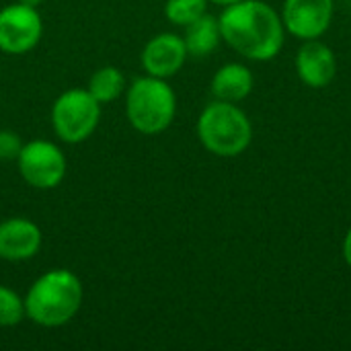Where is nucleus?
Segmentation results:
<instances>
[{"mask_svg": "<svg viewBox=\"0 0 351 351\" xmlns=\"http://www.w3.org/2000/svg\"><path fill=\"white\" fill-rule=\"evenodd\" d=\"M222 39L241 56L255 62L274 60L286 39L282 16L263 0H239L218 16Z\"/></svg>", "mask_w": 351, "mask_h": 351, "instance_id": "f257e3e1", "label": "nucleus"}, {"mask_svg": "<svg viewBox=\"0 0 351 351\" xmlns=\"http://www.w3.org/2000/svg\"><path fill=\"white\" fill-rule=\"evenodd\" d=\"M82 298V282L74 271L49 269L31 284L25 296L27 319L45 329L64 327L78 315Z\"/></svg>", "mask_w": 351, "mask_h": 351, "instance_id": "f03ea898", "label": "nucleus"}, {"mask_svg": "<svg viewBox=\"0 0 351 351\" xmlns=\"http://www.w3.org/2000/svg\"><path fill=\"white\" fill-rule=\"evenodd\" d=\"M177 113V95L167 78L140 76L125 88V115L130 125L146 136L165 132Z\"/></svg>", "mask_w": 351, "mask_h": 351, "instance_id": "7ed1b4c3", "label": "nucleus"}, {"mask_svg": "<svg viewBox=\"0 0 351 351\" xmlns=\"http://www.w3.org/2000/svg\"><path fill=\"white\" fill-rule=\"evenodd\" d=\"M197 138L202 146L222 158L243 154L253 140V125L243 109L228 101H212L197 119Z\"/></svg>", "mask_w": 351, "mask_h": 351, "instance_id": "20e7f679", "label": "nucleus"}, {"mask_svg": "<svg viewBox=\"0 0 351 351\" xmlns=\"http://www.w3.org/2000/svg\"><path fill=\"white\" fill-rule=\"evenodd\" d=\"M101 121V103L86 88H70L51 105V125L66 144L88 140Z\"/></svg>", "mask_w": 351, "mask_h": 351, "instance_id": "39448f33", "label": "nucleus"}, {"mask_svg": "<svg viewBox=\"0 0 351 351\" xmlns=\"http://www.w3.org/2000/svg\"><path fill=\"white\" fill-rule=\"evenodd\" d=\"M14 162L25 183L35 189L58 187L68 169L62 148L47 140H31L23 144V150Z\"/></svg>", "mask_w": 351, "mask_h": 351, "instance_id": "423d86ee", "label": "nucleus"}, {"mask_svg": "<svg viewBox=\"0 0 351 351\" xmlns=\"http://www.w3.org/2000/svg\"><path fill=\"white\" fill-rule=\"evenodd\" d=\"M41 35L43 21L37 8L14 2L0 10V49L4 53H27L39 43Z\"/></svg>", "mask_w": 351, "mask_h": 351, "instance_id": "0eeeda50", "label": "nucleus"}, {"mask_svg": "<svg viewBox=\"0 0 351 351\" xmlns=\"http://www.w3.org/2000/svg\"><path fill=\"white\" fill-rule=\"evenodd\" d=\"M335 0H286L282 21L298 39H319L331 25Z\"/></svg>", "mask_w": 351, "mask_h": 351, "instance_id": "6e6552de", "label": "nucleus"}, {"mask_svg": "<svg viewBox=\"0 0 351 351\" xmlns=\"http://www.w3.org/2000/svg\"><path fill=\"white\" fill-rule=\"evenodd\" d=\"M187 56L189 53L181 35L158 33L144 45L140 60L146 74L156 78H171L183 68Z\"/></svg>", "mask_w": 351, "mask_h": 351, "instance_id": "1a4fd4ad", "label": "nucleus"}, {"mask_svg": "<svg viewBox=\"0 0 351 351\" xmlns=\"http://www.w3.org/2000/svg\"><path fill=\"white\" fill-rule=\"evenodd\" d=\"M43 237L39 226L29 218H6L0 222V259L19 263L35 257Z\"/></svg>", "mask_w": 351, "mask_h": 351, "instance_id": "9d476101", "label": "nucleus"}, {"mask_svg": "<svg viewBox=\"0 0 351 351\" xmlns=\"http://www.w3.org/2000/svg\"><path fill=\"white\" fill-rule=\"evenodd\" d=\"M296 72L306 86L323 88L337 76V58L327 43L306 39L296 53Z\"/></svg>", "mask_w": 351, "mask_h": 351, "instance_id": "9b49d317", "label": "nucleus"}, {"mask_svg": "<svg viewBox=\"0 0 351 351\" xmlns=\"http://www.w3.org/2000/svg\"><path fill=\"white\" fill-rule=\"evenodd\" d=\"M253 84H255L253 72L247 66L232 62L216 70L212 78V95L218 101L239 103L251 95Z\"/></svg>", "mask_w": 351, "mask_h": 351, "instance_id": "f8f14e48", "label": "nucleus"}, {"mask_svg": "<svg viewBox=\"0 0 351 351\" xmlns=\"http://www.w3.org/2000/svg\"><path fill=\"white\" fill-rule=\"evenodd\" d=\"M183 41H185V47H187L189 56H193V58L210 56L222 41L218 16L206 12L199 19H195L193 23H189L185 27Z\"/></svg>", "mask_w": 351, "mask_h": 351, "instance_id": "ddd939ff", "label": "nucleus"}, {"mask_svg": "<svg viewBox=\"0 0 351 351\" xmlns=\"http://www.w3.org/2000/svg\"><path fill=\"white\" fill-rule=\"evenodd\" d=\"M128 88V80L123 76V72L115 66H103L99 70L93 72L86 90L103 105V103H111L115 99H119Z\"/></svg>", "mask_w": 351, "mask_h": 351, "instance_id": "4468645a", "label": "nucleus"}, {"mask_svg": "<svg viewBox=\"0 0 351 351\" xmlns=\"http://www.w3.org/2000/svg\"><path fill=\"white\" fill-rule=\"evenodd\" d=\"M206 12L208 0H167L165 4V16L177 27H187Z\"/></svg>", "mask_w": 351, "mask_h": 351, "instance_id": "2eb2a0df", "label": "nucleus"}, {"mask_svg": "<svg viewBox=\"0 0 351 351\" xmlns=\"http://www.w3.org/2000/svg\"><path fill=\"white\" fill-rule=\"evenodd\" d=\"M25 317V298H21L12 288L0 286V327H14Z\"/></svg>", "mask_w": 351, "mask_h": 351, "instance_id": "dca6fc26", "label": "nucleus"}, {"mask_svg": "<svg viewBox=\"0 0 351 351\" xmlns=\"http://www.w3.org/2000/svg\"><path fill=\"white\" fill-rule=\"evenodd\" d=\"M23 150L21 136L12 130H0V160L10 162L16 160Z\"/></svg>", "mask_w": 351, "mask_h": 351, "instance_id": "f3484780", "label": "nucleus"}, {"mask_svg": "<svg viewBox=\"0 0 351 351\" xmlns=\"http://www.w3.org/2000/svg\"><path fill=\"white\" fill-rule=\"evenodd\" d=\"M343 259H346V263L351 267V228L348 230L346 239H343Z\"/></svg>", "mask_w": 351, "mask_h": 351, "instance_id": "a211bd4d", "label": "nucleus"}, {"mask_svg": "<svg viewBox=\"0 0 351 351\" xmlns=\"http://www.w3.org/2000/svg\"><path fill=\"white\" fill-rule=\"evenodd\" d=\"M21 4H25V6H33V8H37V6H41V2L43 0H19Z\"/></svg>", "mask_w": 351, "mask_h": 351, "instance_id": "6ab92c4d", "label": "nucleus"}, {"mask_svg": "<svg viewBox=\"0 0 351 351\" xmlns=\"http://www.w3.org/2000/svg\"><path fill=\"white\" fill-rule=\"evenodd\" d=\"M208 2H214V4H220V6H228V4H234L239 0H208Z\"/></svg>", "mask_w": 351, "mask_h": 351, "instance_id": "aec40b11", "label": "nucleus"}]
</instances>
